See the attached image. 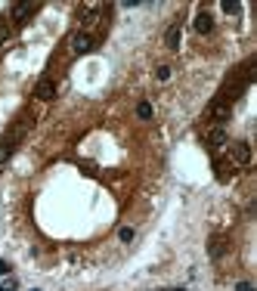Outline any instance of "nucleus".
<instances>
[{"mask_svg":"<svg viewBox=\"0 0 257 291\" xmlns=\"http://www.w3.org/2000/svg\"><path fill=\"white\" fill-rule=\"evenodd\" d=\"M217 180H220V183H230V180H233L230 164H217Z\"/></svg>","mask_w":257,"mask_h":291,"instance_id":"obj_9","label":"nucleus"},{"mask_svg":"<svg viewBox=\"0 0 257 291\" xmlns=\"http://www.w3.org/2000/svg\"><path fill=\"white\" fill-rule=\"evenodd\" d=\"M192 25H195V31H198V34H208V31L214 28V19H211V12H198Z\"/></svg>","mask_w":257,"mask_h":291,"instance_id":"obj_6","label":"nucleus"},{"mask_svg":"<svg viewBox=\"0 0 257 291\" xmlns=\"http://www.w3.org/2000/svg\"><path fill=\"white\" fill-rule=\"evenodd\" d=\"M9 152H12V140H0V164L9 158Z\"/></svg>","mask_w":257,"mask_h":291,"instance_id":"obj_11","label":"nucleus"},{"mask_svg":"<svg viewBox=\"0 0 257 291\" xmlns=\"http://www.w3.org/2000/svg\"><path fill=\"white\" fill-rule=\"evenodd\" d=\"M81 22H84V25L99 22V3H84V6H81Z\"/></svg>","mask_w":257,"mask_h":291,"instance_id":"obj_5","label":"nucleus"},{"mask_svg":"<svg viewBox=\"0 0 257 291\" xmlns=\"http://www.w3.org/2000/svg\"><path fill=\"white\" fill-rule=\"evenodd\" d=\"M0 291H16V285H12V282H6V285H0Z\"/></svg>","mask_w":257,"mask_h":291,"instance_id":"obj_19","label":"nucleus"},{"mask_svg":"<svg viewBox=\"0 0 257 291\" xmlns=\"http://www.w3.org/2000/svg\"><path fill=\"white\" fill-rule=\"evenodd\" d=\"M96 47V40L87 34V31H78V34H71V40H68V50L75 53V56H84V53H90Z\"/></svg>","mask_w":257,"mask_h":291,"instance_id":"obj_1","label":"nucleus"},{"mask_svg":"<svg viewBox=\"0 0 257 291\" xmlns=\"http://www.w3.org/2000/svg\"><path fill=\"white\" fill-rule=\"evenodd\" d=\"M208 143H211V149H223L226 143H230V140H226V130L223 127H214L211 136H208Z\"/></svg>","mask_w":257,"mask_h":291,"instance_id":"obj_7","label":"nucleus"},{"mask_svg":"<svg viewBox=\"0 0 257 291\" xmlns=\"http://www.w3.org/2000/svg\"><path fill=\"white\" fill-rule=\"evenodd\" d=\"M3 273H9V263H6V260H0V276H3Z\"/></svg>","mask_w":257,"mask_h":291,"instance_id":"obj_18","label":"nucleus"},{"mask_svg":"<svg viewBox=\"0 0 257 291\" xmlns=\"http://www.w3.org/2000/svg\"><path fill=\"white\" fill-rule=\"evenodd\" d=\"M180 37H183V34H180V25H170L167 34H164V44H167L170 50H177V47H180Z\"/></svg>","mask_w":257,"mask_h":291,"instance_id":"obj_8","label":"nucleus"},{"mask_svg":"<svg viewBox=\"0 0 257 291\" xmlns=\"http://www.w3.org/2000/svg\"><path fill=\"white\" fill-rule=\"evenodd\" d=\"M37 9H40V3H16L12 19H16V22H28V16H34Z\"/></svg>","mask_w":257,"mask_h":291,"instance_id":"obj_4","label":"nucleus"},{"mask_svg":"<svg viewBox=\"0 0 257 291\" xmlns=\"http://www.w3.org/2000/svg\"><path fill=\"white\" fill-rule=\"evenodd\" d=\"M34 96H37V99H53V96H56V84H53V78H40L37 81V87H34Z\"/></svg>","mask_w":257,"mask_h":291,"instance_id":"obj_2","label":"nucleus"},{"mask_svg":"<svg viewBox=\"0 0 257 291\" xmlns=\"http://www.w3.org/2000/svg\"><path fill=\"white\" fill-rule=\"evenodd\" d=\"M233 161L239 164V168L251 164V146L248 143H233Z\"/></svg>","mask_w":257,"mask_h":291,"instance_id":"obj_3","label":"nucleus"},{"mask_svg":"<svg viewBox=\"0 0 257 291\" xmlns=\"http://www.w3.org/2000/svg\"><path fill=\"white\" fill-rule=\"evenodd\" d=\"M118 239H121V242H130V239H133V229H130V226H124V229L118 232Z\"/></svg>","mask_w":257,"mask_h":291,"instance_id":"obj_14","label":"nucleus"},{"mask_svg":"<svg viewBox=\"0 0 257 291\" xmlns=\"http://www.w3.org/2000/svg\"><path fill=\"white\" fill-rule=\"evenodd\" d=\"M170 291H183V288H170Z\"/></svg>","mask_w":257,"mask_h":291,"instance_id":"obj_20","label":"nucleus"},{"mask_svg":"<svg viewBox=\"0 0 257 291\" xmlns=\"http://www.w3.org/2000/svg\"><path fill=\"white\" fill-rule=\"evenodd\" d=\"M223 12H242L239 3H223Z\"/></svg>","mask_w":257,"mask_h":291,"instance_id":"obj_16","label":"nucleus"},{"mask_svg":"<svg viewBox=\"0 0 257 291\" xmlns=\"http://www.w3.org/2000/svg\"><path fill=\"white\" fill-rule=\"evenodd\" d=\"M9 37V25L3 22V19H0V44H3V40Z\"/></svg>","mask_w":257,"mask_h":291,"instance_id":"obj_15","label":"nucleus"},{"mask_svg":"<svg viewBox=\"0 0 257 291\" xmlns=\"http://www.w3.org/2000/svg\"><path fill=\"white\" fill-rule=\"evenodd\" d=\"M155 78H158V81H161V84H164V81H170V68H167V65H161V68H158V72H155Z\"/></svg>","mask_w":257,"mask_h":291,"instance_id":"obj_13","label":"nucleus"},{"mask_svg":"<svg viewBox=\"0 0 257 291\" xmlns=\"http://www.w3.org/2000/svg\"><path fill=\"white\" fill-rule=\"evenodd\" d=\"M223 248H226V245H223V239H211V248H208V251H211V257H214V260H217V257L223 254Z\"/></svg>","mask_w":257,"mask_h":291,"instance_id":"obj_10","label":"nucleus"},{"mask_svg":"<svg viewBox=\"0 0 257 291\" xmlns=\"http://www.w3.org/2000/svg\"><path fill=\"white\" fill-rule=\"evenodd\" d=\"M136 115H139L142 121H146V118H152V105H149V102H139V105H136Z\"/></svg>","mask_w":257,"mask_h":291,"instance_id":"obj_12","label":"nucleus"},{"mask_svg":"<svg viewBox=\"0 0 257 291\" xmlns=\"http://www.w3.org/2000/svg\"><path fill=\"white\" fill-rule=\"evenodd\" d=\"M236 291H254V285H251V282H239Z\"/></svg>","mask_w":257,"mask_h":291,"instance_id":"obj_17","label":"nucleus"}]
</instances>
